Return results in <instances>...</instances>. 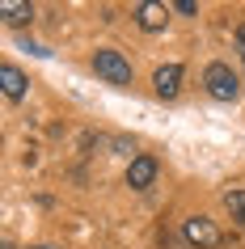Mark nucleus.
<instances>
[{"label":"nucleus","mask_w":245,"mask_h":249,"mask_svg":"<svg viewBox=\"0 0 245 249\" xmlns=\"http://www.w3.org/2000/svg\"><path fill=\"white\" fill-rule=\"evenodd\" d=\"M182 236H186L190 245H199V249H216V245H224V232H220V228L207 220V215H190V220H182Z\"/></svg>","instance_id":"7ed1b4c3"},{"label":"nucleus","mask_w":245,"mask_h":249,"mask_svg":"<svg viewBox=\"0 0 245 249\" xmlns=\"http://www.w3.org/2000/svg\"><path fill=\"white\" fill-rule=\"evenodd\" d=\"M237 47H241V59H245V26H237Z\"/></svg>","instance_id":"9b49d317"},{"label":"nucleus","mask_w":245,"mask_h":249,"mask_svg":"<svg viewBox=\"0 0 245 249\" xmlns=\"http://www.w3.org/2000/svg\"><path fill=\"white\" fill-rule=\"evenodd\" d=\"M173 9H178V13H186V17H190V13H199V0H178Z\"/></svg>","instance_id":"9d476101"},{"label":"nucleus","mask_w":245,"mask_h":249,"mask_svg":"<svg viewBox=\"0 0 245 249\" xmlns=\"http://www.w3.org/2000/svg\"><path fill=\"white\" fill-rule=\"evenodd\" d=\"M152 89H156V97H178V89H182V68L178 64H165V68H156V76H152Z\"/></svg>","instance_id":"423d86ee"},{"label":"nucleus","mask_w":245,"mask_h":249,"mask_svg":"<svg viewBox=\"0 0 245 249\" xmlns=\"http://www.w3.org/2000/svg\"><path fill=\"white\" fill-rule=\"evenodd\" d=\"M93 72L102 80H110V85H118V89L131 85V64H127V55L114 51V47H97L93 51Z\"/></svg>","instance_id":"f257e3e1"},{"label":"nucleus","mask_w":245,"mask_h":249,"mask_svg":"<svg viewBox=\"0 0 245 249\" xmlns=\"http://www.w3.org/2000/svg\"><path fill=\"white\" fill-rule=\"evenodd\" d=\"M156 173H161L156 157H135L127 165V186H131V190H148V186L156 182Z\"/></svg>","instance_id":"20e7f679"},{"label":"nucleus","mask_w":245,"mask_h":249,"mask_svg":"<svg viewBox=\"0 0 245 249\" xmlns=\"http://www.w3.org/2000/svg\"><path fill=\"white\" fill-rule=\"evenodd\" d=\"M0 85H4V97H9V102H21L26 89H30L26 72H21L17 64H4V68H0Z\"/></svg>","instance_id":"0eeeda50"},{"label":"nucleus","mask_w":245,"mask_h":249,"mask_svg":"<svg viewBox=\"0 0 245 249\" xmlns=\"http://www.w3.org/2000/svg\"><path fill=\"white\" fill-rule=\"evenodd\" d=\"M34 249H55V245H34Z\"/></svg>","instance_id":"f8f14e48"},{"label":"nucleus","mask_w":245,"mask_h":249,"mask_svg":"<svg viewBox=\"0 0 245 249\" xmlns=\"http://www.w3.org/2000/svg\"><path fill=\"white\" fill-rule=\"evenodd\" d=\"M224 207H228V215L245 228V190H241V186H232L228 195H224Z\"/></svg>","instance_id":"1a4fd4ad"},{"label":"nucleus","mask_w":245,"mask_h":249,"mask_svg":"<svg viewBox=\"0 0 245 249\" xmlns=\"http://www.w3.org/2000/svg\"><path fill=\"white\" fill-rule=\"evenodd\" d=\"M135 21H140V30L156 34V30H165L169 9H165V4H152V0H144V4H135Z\"/></svg>","instance_id":"39448f33"},{"label":"nucleus","mask_w":245,"mask_h":249,"mask_svg":"<svg viewBox=\"0 0 245 249\" xmlns=\"http://www.w3.org/2000/svg\"><path fill=\"white\" fill-rule=\"evenodd\" d=\"M0 17H4V26H26V21H34V4H26V0H0Z\"/></svg>","instance_id":"6e6552de"},{"label":"nucleus","mask_w":245,"mask_h":249,"mask_svg":"<svg viewBox=\"0 0 245 249\" xmlns=\"http://www.w3.org/2000/svg\"><path fill=\"white\" fill-rule=\"evenodd\" d=\"M203 85H207V93L216 97V102H237V93H241V80H237V72H232L228 64H207V72H203Z\"/></svg>","instance_id":"f03ea898"}]
</instances>
